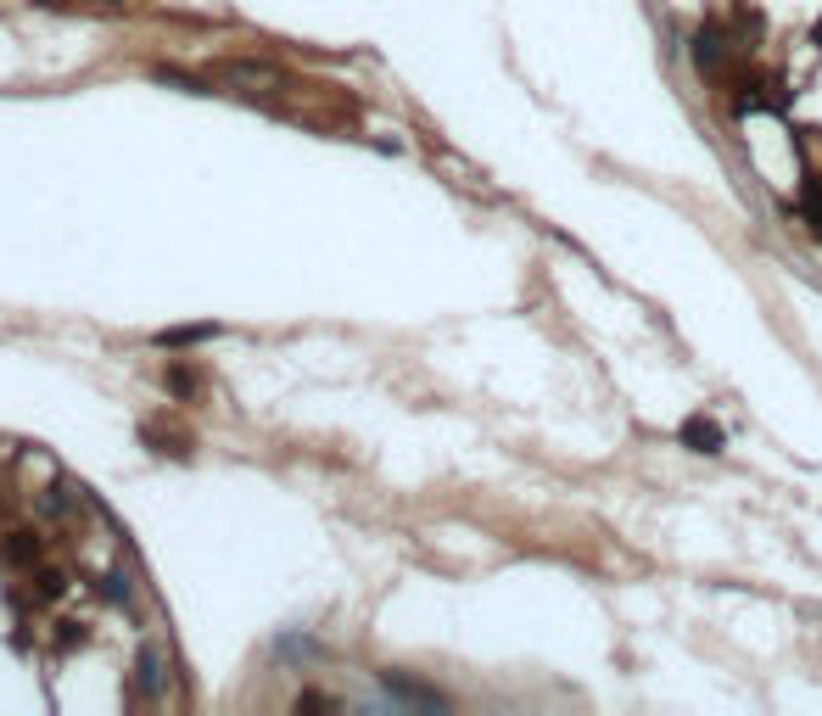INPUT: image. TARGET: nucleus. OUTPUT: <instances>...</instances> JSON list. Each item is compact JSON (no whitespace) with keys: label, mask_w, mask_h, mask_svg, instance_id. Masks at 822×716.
<instances>
[{"label":"nucleus","mask_w":822,"mask_h":716,"mask_svg":"<svg viewBox=\"0 0 822 716\" xmlns=\"http://www.w3.org/2000/svg\"><path fill=\"white\" fill-rule=\"evenodd\" d=\"M694 62H699L705 73H716V62H721V34H716V29H705V34L694 40Z\"/></svg>","instance_id":"obj_1"},{"label":"nucleus","mask_w":822,"mask_h":716,"mask_svg":"<svg viewBox=\"0 0 822 716\" xmlns=\"http://www.w3.org/2000/svg\"><path fill=\"white\" fill-rule=\"evenodd\" d=\"M683 436H688V442H699V448H705V454H710V448L721 442V431H716L710 420H688V425H683Z\"/></svg>","instance_id":"obj_2"},{"label":"nucleus","mask_w":822,"mask_h":716,"mask_svg":"<svg viewBox=\"0 0 822 716\" xmlns=\"http://www.w3.org/2000/svg\"><path fill=\"white\" fill-rule=\"evenodd\" d=\"M805 213H811L816 230H822V191H816V186H805Z\"/></svg>","instance_id":"obj_3"}]
</instances>
